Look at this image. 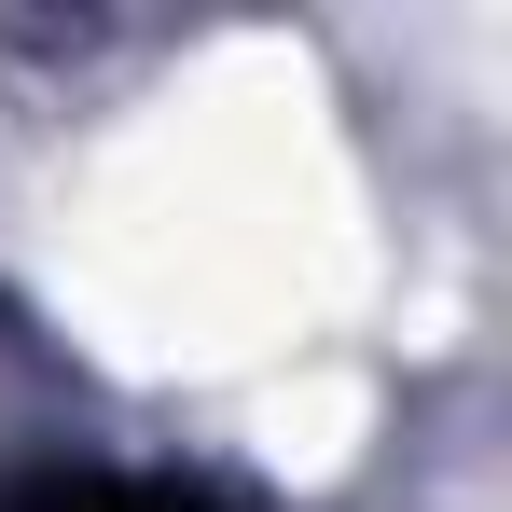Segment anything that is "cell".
<instances>
[{"instance_id": "6da1fadb", "label": "cell", "mask_w": 512, "mask_h": 512, "mask_svg": "<svg viewBox=\"0 0 512 512\" xmlns=\"http://www.w3.org/2000/svg\"><path fill=\"white\" fill-rule=\"evenodd\" d=\"M0 512H208V499H180L153 471H28Z\"/></svg>"}]
</instances>
